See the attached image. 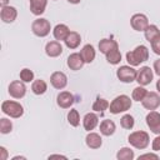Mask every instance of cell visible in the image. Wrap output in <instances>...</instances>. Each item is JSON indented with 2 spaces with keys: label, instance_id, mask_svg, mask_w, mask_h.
I'll list each match as a JSON object with an SVG mask.
<instances>
[{
  "label": "cell",
  "instance_id": "d6a6232c",
  "mask_svg": "<svg viewBox=\"0 0 160 160\" xmlns=\"http://www.w3.org/2000/svg\"><path fill=\"white\" fill-rule=\"evenodd\" d=\"M11 130H12V122L6 118H1L0 119V132L9 134Z\"/></svg>",
  "mask_w": 160,
  "mask_h": 160
},
{
  "label": "cell",
  "instance_id": "5bb4252c",
  "mask_svg": "<svg viewBox=\"0 0 160 160\" xmlns=\"http://www.w3.org/2000/svg\"><path fill=\"white\" fill-rule=\"evenodd\" d=\"M56 102L60 108L68 109L74 104V96L69 91H61V92H59V95L56 98Z\"/></svg>",
  "mask_w": 160,
  "mask_h": 160
},
{
  "label": "cell",
  "instance_id": "7402d4cb",
  "mask_svg": "<svg viewBox=\"0 0 160 160\" xmlns=\"http://www.w3.org/2000/svg\"><path fill=\"white\" fill-rule=\"evenodd\" d=\"M115 130H116V125H115V122L112 120L106 119V120H102L100 122V132L102 135L110 136V135H112L115 132Z\"/></svg>",
  "mask_w": 160,
  "mask_h": 160
},
{
  "label": "cell",
  "instance_id": "7a4b0ae2",
  "mask_svg": "<svg viewBox=\"0 0 160 160\" xmlns=\"http://www.w3.org/2000/svg\"><path fill=\"white\" fill-rule=\"evenodd\" d=\"M131 108V100L128 95H119L116 96L109 105L110 112L111 114H120V112H125Z\"/></svg>",
  "mask_w": 160,
  "mask_h": 160
},
{
  "label": "cell",
  "instance_id": "6da1fadb",
  "mask_svg": "<svg viewBox=\"0 0 160 160\" xmlns=\"http://www.w3.org/2000/svg\"><path fill=\"white\" fill-rule=\"evenodd\" d=\"M148 59H149V50L145 45H139L132 51L126 52V61L131 66H138L141 62L146 61Z\"/></svg>",
  "mask_w": 160,
  "mask_h": 160
},
{
  "label": "cell",
  "instance_id": "5b68a950",
  "mask_svg": "<svg viewBox=\"0 0 160 160\" xmlns=\"http://www.w3.org/2000/svg\"><path fill=\"white\" fill-rule=\"evenodd\" d=\"M31 30L32 32L39 36V38H45L46 35H49L50 30H51V25H50V21L48 19H44V18H40V19H36L32 21L31 24Z\"/></svg>",
  "mask_w": 160,
  "mask_h": 160
},
{
  "label": "cell",
  "instance_id": "d590c367",
  "mask_svg": "<svg viewBox=\"0 0 160 160\" xmlns=\"http://www.w3.org/2000/svg\"><path fill=\"white\" fill-rule=\"evenodd\" d=\"M151 146H152V150L154 151H159L160 150V134L152 140V145Z\"/></svg>",
  "mask_w": 160,
  "mask_h": 160
},
{
  "label": "cell",
  "instance_id": "2e32d148",
  "mask_svg": "<svg viewBox=\"0 0 160 160\" xmlns=\"http://www.w3.org/2000/svg\"><path fill=\"white\" fill-rule=\"evenodd\" d=\"M45 52L48 56L50 58H56L59 55H61L62 52V46L59 41H50L46 44L45 46Z\"/></svg>",
  "mask_w": 160,
  "mask_h": 160
},
{
  "label": "cell",
  "instance_id": "8fae6325",
  "mask_svg": "<svg viewBox=\"0 0 160 160\" xmlns=\"http://www.w3.org/2000/svg\"><path fill=\"white\" fill-rule=\"evenodd\" d=\"M152 70L149 68V66H142L140 68V70L138 71V75H136V81L139 82V85L141 86H145V85H149L151 81H152Z\"/></svg>",
  "mask_w": 160,
  "mask_h": 160
},
{
  "label": "cell",
  "instance_id": "cb8c5ba5",
  "mask_svg": "<svg viewBox=\"0 0 160 160\" xmlns=\"http://www.w3.org/2000/svg\"><path fill=\"white\" fill-rule=\"evenodd\" d=\"M80 55L82 56L85 62H91L95 59V49H94V46L90 45V44L84 45L81 51H80Z\"/></svg>",
  "mask_w": 160,
  "mask_h": 160
},
{
  "label": "cell",
  "instance_id": "4dcf8cb0",
  "mask_svg": "<svg viewBox=\"0 0 160 160\" xmlns=\"http://www.w3.org/2000/svg\"><path fill=\"white\" fill-rule=\"evenodd\" d=\"M134 124H135V120L134 118L130 115V114H125L121 119H120V125L124 128V129H132L134 128Z\"/></svg>",
  "mask_w": 160,
  "mask_h": 160
},
{
  "label": "cell",
  "instance_id": "f1b7e54d",
  "mask_svg": "<svg viewBox=\"0 0 160 160\" xmlns=\"http://www.w3.org/2000/svg\"><path fill=\"white\" fill-rule=\"evenodd\" d=\"M146 94H148V90L144 89L141 85H139V86H136V88L132 90L131 98H132V100H135V101H142V99L145 98Z\"/></svg>",
  "mask_w": 160,
  "mask_h": 160
},
{
  "label": "cell",
  "instance_id": "836d02e7",
  "mask_svg": "<svg viewBox=\"0 0 160 160\" xmlns=\"http://www.w3.org/2000/svg\"><path fill=\"white\" fill-rule=\"evenodd\" d=\"M20 79H21L24 82H30V81L34 80V72H32L30 69L25 68V69H22V70L20 71Z\"/></svg>",
  "mask_w": 160,
  "mask_h": 160
},
{
  "label": "cell",
  "instance_id": "9c48e42d",
  "mask_svg": "<svg viewBox=\"0 0 160 160\" xmlns=\"http://www.w3.org/2000/svg\"><path fill=\"white\" fill-rule=\"evenodd\" d=\"M130 24H131V28L136 31H145V29L150 25L148 16L144 14H134L130 19Z\"/></svg>",
  "mask_w": 160,
  "mask_h": 160
},
{
  "label": "cell",
  "instance_id": "e0dca14e",
  "mask_svg": "<svg viewBox=\"0 0 160 160\" xmlns=\"http://www.w3.org/2000/svg\"><path fill=\"white\" fill-rule=\"evenodd\" d=\"M98 124H99V118H98V115L94 114V112H88V114L84 116V119H82L84 129L88 130V131L95 129Z\"/></svg>",
  "mask_w": 160,
  "mask_h": 160
},
{
  "label": "cell",
  "instance_id": "484cf974",
  "mask_svg": "<svg viewBox=\"0 0 160 160\" xmlns=\"http://www.w3.org/2000/svg\"><path fill=\"white\" fill-rule=\"evenodd\" d=\"M144 34H145V39H146L149 42H151V41L155 40L158 36H160V30H159V28H158L156 25H149V26L145 29Z\"/></svg>",
  "mask_w": 160,
  "mask_h": 160
},
{
  "label": "cell",
  "instance_id": "8992f818",
  "mask_svg": "<svg viewBox=\"0 0 160 160\" xmlns=\"http://www.w3.org/2000/svg\"><path fill=\"white\" fill-rule=\"evenodd\" d=\"M136 75H138V71L132 66H128V65L120 66L116 71L118 79L122 82H132L134 80H136Z\"/></svg>",
  "mask_w": 160,
  "mask_h": 160
},
{
  "label": "cell",
  "instance_id": "7c38bea8",
  "mask_svg": "<svg viewBox=\"0 0 160 160\" xmlns=\"http://www.w3.org/2000/svg\"><path fill=\"white\" fill-rule=\"evenodd\" d=\"M50 82L55 89L61 90L68 85V78L62 71H55L50 76Z\"/></svg>",
  "mask_w": 160,
  "mask_h": 160
},
{
  "label": "cell",
  "instance_id": "277c9868",
  "mask_svg": "<svg viewBox=\"0 0 160 160\" xmlns=\"http://www.w3.org/2000/svg\"><path fill=\"white\" fill-rule=\"evenodd\" d=\"M1 111L6 115H9L10 118L18 119L24 114V108L21 106V104L16 102V101H11V100H6L1 104Z\"/></svg>",
  "mask_w": 160,
  "mask_h": 160
},
{
  "label": "cell",
  "instance_id": "b9f144b4",
  "mask_svg": "<svg viewBox=\"0 0 160 160\" xmlns=\"http://www.w3.org/2000/svg\"><path fill=\"white\" fill-rule=\"evenodd\" d=\"M68 1H69L70 4H79L81 0H68Z\"/></svg>",
  "mask_w": 160,
  "mask_h": 160
},
{
  "label": "cell",
  "instance_id": "ffe728a7",
  "mask_svg": "<svg viewBox=\"0 0 160 160\" xmlns=\"http://www.w3.org/2000/svg\"><path fill=\"white\" fill-rule=\"evenodd\" d=\"M118 48H119V44L115 40H111V39H102L99 42V50H100V52H102L105 55L108 52H110L111 50L118 49Z\"/></svg>",
  "mask_w": 160,
  "mask_h": 160
},
{
  "label": "cell",
  "instance_id": "ab89813d",
  "mask_svg": "<svg viewBox=\"0 0 160 160\" xmlns=\"http://www.w3.org/2000/svg\"><path fill=\"white\" fill-rule=\"evenodd\" d=\"M8 2H9V0H0L1 6H6V5H8Z\"/></svg>",
  "mask_w": 160,
  "mask_h": 160
},
{
  "label": "cell",
  "instance_id": "d6986e66",
  "mask_svg": "<svg viewBox=\"0 0 160 160\" xmlns=\"http://www.w3.org/2000/svg\"><path fill=\"white\" fill-rule=\"evenodd\" d=\"M64 41H65V45L69 49H76L80 45V42H81V36L76 31H70Z\"/></svg>",
  "mask_w": 160,
  "mask_h": 160
},
{
  "label": "cell",
  "instance_id": "74e56055",
  "mask_svg": "<svg viewBox=\"0 0 160 160\" xmlns=\"http://www.w3.org/2000/svg\"><path fill=\"white\" fill-rule=\"evenodd\" d=\"M154 70H155V74L160 76V59L154 61Z\"/></svg>",
  "mask_w": 160,
  "mask_h": 160
},
{
  "label": "cell",
  "instance_id": "1f68e13d",
  "mask_svg": "<svg viewBox=\"0 0 160 160\" xmlns=\"http://www.w3.org/2000/svg\"><path fill=\"white\" fill-rule=\"evenodd\" d=\"M68 121L70 125L72 126H78L80 124V116H79V112L76 109H71L68 114Z\"/></svg>",
  "mask_w": 160,
  "mask_h": 160
},
{
  "label": "cell",
  "instance_id": "603a6c76",
  "mask_svg": "<svg viewBox=\"0 0 160 160\" xmlns=\"http://www.w3.org/2000/svg\"><path fill=\"white\" fill-rule=\"evenodd\" d=\"M69 32H70V30H69V28L65 25V24H58L55 28H54V30H52V34H54V38L56 39V40H65L66 39V36L69 35Z\"/></svg>",
  "mask_w": 160,
  "mask_h": 160
},
{
  "label": "cell",
  "instance_id": "30bf717a",
  "mask_svg": "<svg viewBox=\"0 0 160 160\" xmlns=\"http://www.w3.org/2000/svg\"><path fill=\"white\" fill-rule=\"evenodd\" d=\"M146 124H148L149 129H150L154 134H156V135L160 134V114H159L158 111L151 110V111L146 115Z\"/></svg>",
  "mask_w": 160,
  "mask_h": 160
},
{
  "label": "cell",
  "instance_id": "4fadbf2b",
  "mask_svg": "<svg viewBox=\"0 0 160 160\" xmlns=\"http://www.w3.org/2000/svg\"><path fill=\"white\" fill-rule=\"evenodd\" d=\"M18 16V11L14 6H10V5H6V6H1V11H0V18L4 22H12L15 21Z\"/></svg>",
  "mask_w": 160,
  "mask_h": 160
},
{
  "label": "cell",
  "instance_id": "3957f363",
  "mask_svg": "<svg viewBox=\"0 0 160 160\" xmlns=\"http://www.w3.org/2000/svg\"><path fill=\"white\" fill-rule=\"evenodd\" d=\"M128 141H129V144L132 145L134 148L142 150V149L148 148V145H149V142H150V138H149V134H148L146 131L140 130V131H134V132H131V134L129 135V138H128Z\"/></svg>",
  "mask_w": 160,
  "mask_h": 160
},
{
  "label": "cell",
  "instance_id": "9a60e30c",
  "mask_svg": "<svg viewBox=\"0 0 160 160\" xmlns=\"http://www.w3.org/2000/svg\"><path fill=\"white\" fill-rule=\"evenodd\" d=\"M84 64H85V61H84L82 56H81L79 52H72V54L69 55V58H68V66H69L71 70H74V71L80 70V69L84 66Z\"/></svg>",
  "mask_w": 160,
  "mask_h": 160
},
{
  "label": "cell",
  "instance_id": "ba28073f",
  "mask_svg": "<svg viewBox=\"0 0 160 160\" xmlns=\"http://www.w3.org/2000/svg\"><path fill=\"white\" fill-rule=\"evenodd\" d=\"M26 92V86L22 80H14L9 85V94L14 99H21L24 98Z\"/></svg>",
  "mask_w": 160,
  "mask_h": 160
},
{
  "label": "cell",
  "instance_id": "8d00e7d4",
  "mask_svg": "<svg viewBox=\"0 0 160 160\" xmlns=\"http://www.w3.org/2000/svg\"><path fill=\"white\" fill-rule=\"evenodd\" d=\"M139 159H159V155L156 154H152V152H148V154H144V155H140Z\"/></svg>",
  "mask_w": 160,
  "mask_h": 160
},
{
  "label": "cell",
  "instance_id": "d4e9b609",
  "mask_svg": "<svg viewBox=\"0 0 160 160\" xmlns=\"http://www.w3.org/2000/svg\"><path fill=\"white\" fill-rule=\"evenodd\" d=\"M31 90L35 95H42L46 90H48V85L44 80L41 79H38L35 81H32V85H31Z\"/></svg>",
  "mask_w": 160,
  "mask_h": 160
},
{
  "label": "cell",
  "instance_id": "83f0119b",
  "mask_svg": "<svg viewBox=\"0 0 160 160\" xmlns=\"http://www.w3.org/2000/svg\"><path fill=\"white\" fill-rule=\"evenodd\" d=\"M105 56H106L108 62H109V64H112V65H116V64H119V62L121 61V52L119 51V48L111 50V51L108 52Z\"/></svg>",
  "mask_w": 160,
  "mask_h": 160
},
{
  "label": "cell",
  "instance_id": "f35d334b",
  "mask_svg": "<svg viewBox=\"0 0 160 160\" xmlns=\"http://www.w3.org/2000/svg\"><path fill=\"white\" fill-rule=\"evenodd\" d=\"M0 152H1L0 160H6L8 159V151H6V149L4 146H0Z\"/></svg>",
  "mask_w": 160,
  "mask_h": 160
},
{
  "label": "cell",
  "instance_id": "44dd1931",
  "mask_svg": "<svg viewBox=\"0 0 160 160\" xmlns=\"http://www.w3.org/2000/svg\"><path fill=\"white\" fill-rule=\"evenodd\" d=\"M48 5V0H30V11L34 15H41Z\"/></svg>",
  "mask_w": 160,
  "mask_h": 160
},
{
  "label": "cell",
  "instance_id": "52a82bcc",
  "mask_svg": "<svg viewBox=\"0 0 160 160\" xmlns=\"http://www.w3.org/2000/svg\"><path fill=\"white\" fill-rule=\"evenodd\" d=\"M141 104L148 110H156L160 106V95L154 91H148V94L142 99Z\"/></svg>",
  "mask_w": 160,
  "mask_h": 160
},
{
  "label": "cell",
  "instance_id": "7bdbcfd3",
  "mask_svg": "<svg viewBox=\"0 0 160 160\" xmlns=\"http://www.w3.org/2000/svg\"><path fill=\"white\" fill-rule=\"evenodd\" d=\"M156 89H158V91L160 92V79H159L158 82H156Z\"/></svg>",
  "mask_w": 160,
  "mask_h": 160
},
{
  "label": "cell",
  "instance_id": "f546056e",
  "mask_svg": "<svg viewBox=\"0 0 160 160\" xmlns=\"http://www.w3.org/2000/svg\"><path fill=\"white\" fill-rule=\"evenodd\" d=\"M109 102H108V100H105V99H96L95 100V102L92 104V110L94 111H98V112H104L108 108H109Z\"/></svg>",
  "mask_w": 160,
  "mask_h": 160
},
{
  "label": "cell",
  "instance_id": "e575fe53",
  "mask_svg": "<svg viewBox=\"0 0 160 160\" xmlns=\"http://www.w3.org/2000/svg\"><path fill=\"white\" fill-rule=\"evenodd\" d=\"M151 49L156 55H160V36H158L155 40H152L151 42Z\"/></svg>",
  "mask_w": 160,
  "mask_h": 160
},
{
  "label": "cell",
  "instance_id": "60d3db41",
  "mask_svg": "<svg viewBox=\"0 0 160 160\" xmlns=\"http://www.w3.org/2000/svg\"><path fill=\"white\" fill-rule=\"evenodd\" d=\"M52 158H64V159H66V158L62 156V155H50V156H49V159H52Z\"/></svg>",
  "mask_w": 160,
  "mask_h": 160
},
{
  "label": "cell",
  "instance_id": "ac0fdd59",
  "mask_svg": "<svg viewBox=\"0 0 160 160\" xmlns=\"http://www.w3.org/2000/svg\"><path fill=\"white\" fill-rule=\"evenodd\" d=\"M85 142L90 149H99L102 144V139L96 132H89L85 138Z\"/></svg>",
  "mask_w": 160,
  "mask_h": 160
},
{
  "label": "cell",
  "instance_id": "4316f807",
  "mask_svg": "<svg viewBox=\"0 0 160 160\" xmlns=\"http://www.w3.org/2000/svg\"><path fill=\"white\" fill-rule=\"evenodd\" d=\"M134 158V150H131L130 148H121L116 154L118 160H132Z\"/></svg>",
  "mask_w": 160,
  "mask_h": 160
}]
</instances>
